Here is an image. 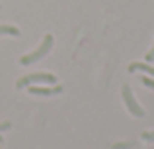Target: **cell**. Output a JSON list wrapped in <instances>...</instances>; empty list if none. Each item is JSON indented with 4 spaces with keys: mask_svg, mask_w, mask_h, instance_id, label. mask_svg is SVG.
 I'll list each match as a JSON object with an SVG mask.
<instances>
[{
    "mask_svg": "<svg viewBox=\"0 0 154 149\" xmlns=\"http://www.w3.org/2000/svg\"><path fill=\"white\" fill-rule=\"evenodd\" d=\"M53 43H55V37H53L51 34H47L45 37H43V41L39 43L37 49L27 53V55H23V57H20V65H33V63L41 61L45 55H49V51L53 49Z\"/></svg>",
    "mask_w": 154,
    "mask_h": 149,
    "instance_id": "1",
    "label": "cell"
},
{
    "mask_svg": "<svg viewBox=\"0 0 154 149\" xmlns=\"http://www.w3.org/2000/svg\"><path fill=\"white\" fill-rule=\"evenodd\" d=\"M31 84H57V76L53 73H31L22 79H18L16 86L18 88H27Z\"/></svg>",
    "mask_w": 154,
    "mask_h": 149,
    "instance_id": "2",
    "label": "cell"
},
{
    "mask_svg": "<svg viewBox=\"0 0 154 149\" xmlns=\"http://www.w3.org/2000/svg\"><path fill=\"white\" fill-rule=\"evenodd\" d=\"M121 98H123V102H125V106H127V110H129L131 116H135V118H143L144 116V108L139 104V100L133 94L129 84H123V86H121Z\"/></svg>",
    "mask_w": 154,
    "mask_h": 149,
    "instance_id": "3",
    "label": "cell"
},
{
    "mask_svg": "<svg viewBox=\"0 0 154 149\" xmlns=\"http://www.w3.org/2000/svg\"><path fill=\"white\" fill-rule=\"evenodd\" d=\"M27 92H29V94H35V96H53V94H60V92H63V86H60L59 83L57 84H41V86H39V84H31V86H27Z\"/></svg>",
    "mask_w": 154,
    "mask_h": 149,
    "instance_id": "4",
    "label": "cell"
},
{
    "mask_svg": "<svg viewBox=\"0 0 154 149\" xmlns=\"http://www.w3.org/2000/svg\"><path fill=\"white\" fill-rule=\"evenodd\" d=\"M144 73L146 76H154V67L152 65H148L146 61H135V63H131L129 65V73Z\"/></svg>",
    "mask_w": 154,
    "mask_h": 149,
    "instance_id": "5",
    "label": "cell"
},
{
    "mask_svg": "<svg viewBox=\"0 0 154 149\" xmlns=\"http://www.w3.org/2000/svg\"><path fill=\"white\" fill-rule=\"evenodd\" d=\"M0 35H10V37H20L22 31L12 24H0Z\"/></svg>",
    "mask_w": 154,
    "mask_h": 149,
    "instance_id": "6",
    "label": "cell"
},
{
    "mask_svg": "<svg viewBox=\"0 0 154 149\" xmlns=\"http://www.w3.org/2000/svg\"><path fill=\"white\" fill-rule=\"evenodd\" d=\"M140 80H143L144 86H148V88H152V90H154V76H146V75H144Z\"/></svg>",
    "mask_w": 154,
    "mask_h": 149,
    "instance_id": "7",
    "label": "cell"
},
{
    "mask_svg": "<svg viewBox=\"0 0 154 149\" xmlns=\"http://www.w3.org/2000/svg\"><path fill=\"white\" fill-rule=\"evenodd\" d=\"M127 147H133V141H123V143H115V145H111V149H127Z\"/></svg>",
    "mask_w": 154,
    "mask_h": 149,
    "instance_id": "8",
    "label": "cell"
},
{
    "mask_svg": "<svg viewBox=\"0 0 154 149\" xmlns=\"http://www.w3.org/2000/svg\"><path fill=\"white\" fill-rule=\"evenodd\" d=\"M144 61L146 63H150V61H154V43H152V47L146 51V55H144Z\"/></svg>",
    "mask_w": 154,
    "mask_h": 149,
    "instance_id": "9",
    "label": "cell"
},
{
    "mask_svg": "<svg viewBox=\"0 0 154 149\" xmlns=\"http://www.w3.org/2000/svg\"><path fill=\"white\" fill-rule=\"evenodd\" d=\"M143 139L144 141H154V131H143Z\"/></svg>",
    "mask_w": 154,
    "mask_h": 149,
    "instance_id": "10",
    "label": "cell"
},
{
    "mask_svg": "<svg viewBox=\"0 0 154 149\" xmlns=\"http://www.w3.org/2000/svg\"><path fill=\"white\" fill-rule=\"evenodd\" d=\"M12 128V122H2L0 124V131H6V130H10Z\"/></svg>",
    "mask_w": 154,
    "mask_h": 149,
    "instance_id": "11",
    "label": "cell"
},
{
    "mask_svg": "<svg viewBox=\"0 0 154 149\" xmlns=\"http://www.w3.org/2000/svg\"><path fill=\"white\" fill-rule=\"evenodd\" d=\"M0 143H2V138H0Z\"/></svg>",
    "mask_w": 154,
    "mask_h": 149,
    "instance_id": "12",
    "label": "cell"
},
{
    "mask_svg": "<svg viewBox=\"0 0 154 149\" xmlns=\"http://www.w3.org/2000/svg\"><path fill=\"white\" fill-rule=\"evenodd\" d=\"M0 149H2V147H0Z\"/></svg>",
    "mask_w": 154,
    "mask_h": 149,
    "instance_id": "13",
    "label": "cell"
}]
</instances>
